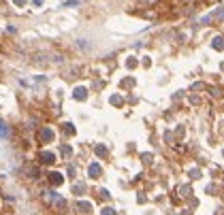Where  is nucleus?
Segmentation results:
<instances>
[{"label": "nucleus", "instance_id": "1", "mask_svg": "<svg viewBox=\"0 0 224 215\" xmlns=\"http://www.w3.org/2000/svg\"><path fill=\"white\" fill-rule=\"evenodd\" d=\"M7 136H9V126L0 119V138H7Z\"/></svg>", "mask_w": 224, "mask_h": 215}, {"label": "nucleus", "instance_id": "2", "mask_svg": "<svg viewBox=\"0 0 224 215\" xmlns=\"http://www.w3.org/2000/svg\"><path fill=\"white\" fill-rule=\"evenodd\" d=\"M43 160H45V162H53V155L51 153H43Z\"/></svg>", "mask_w": 224, "mask_h": 215}]
</instances>
